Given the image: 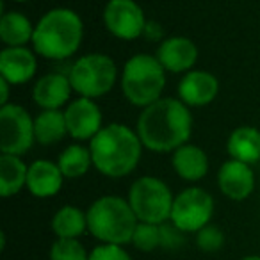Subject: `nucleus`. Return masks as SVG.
Masks as SVG:
<instances>
[{
	"instance_id": "1",
	"label": "nucleus",
	"mask_w": 260,
	"mask_h": 260,
	"mask_svg": "<svg viewBox=\"0 0 260 260\" xmlns=\"http://www.w3.org/2000/svg\"><path fill=\"white\" fill-rule=\"evenodd\" d=\"M136 130L146 150L170 153L189 143L192 114L180 98H160L143 109Z\"/></svg>"
},
{
	"instance_id": "2",
	"label": "nucleus",
	"mask_w": 260,
	"mask_h": 260,
	"mask_svg": "<svg viewBox=\"0 0 260 260\" xmlns=\"http://www.w3.org/2000/svg\"><path fill=\"white\" fill-rule=\"evenodd\" d=\"M143 148L138 130L123 123L105 125L89 141L93 168L109 178H123L132 173L141 160Z\"/></svg>"
},
{
	"instance_id": "3",
	"label": "nucleus",
	"mask_w": 260,
	"mask_h": 260,
	"mask_svg": "<svg viewBox=\"0 0 260 260\" xmlns=\"http://www.w3.org/2000/svg\"><path fill=\"white\" fill-rule=\"evenodd\" d=\"M82 40V18L68 8H55L38 20L30 43L38 55L61 61L72 57L80 48Z\"/></svg>"
},
{
	"instance_id": "4",
	"label": "nucleus",
	"mask_w": 260,
	"mask_h": 260,
	"mask_svg": "<svg viewBox=\"0 0 260 260\" xmlns=\"http://www.w3.org/2000/svg\"><path fill=\"white\" fill-rule=\"evenodd\" d=\"M87 232L102 244L125 246L132 242L139 219L128 200L107 194L94 200L87 209Z\"/></svg>"
},
{
	"instance_id": "5",
	"label": "nucleus",
	"mask_w": 260,
	"mask_h": 260,
	"mask_svg": "<svg viewBox=\"0 0 260 260\" xmlns=\"http://www.w3.org/2000/svg\"><path fill=\"white\" fill-rule=\"evenodd\" d=\"M166 70L157 55L136 54L125 62L121 72L123 96L136 107H148L162 98Z\"/></svg>"
},
{
	"instance_id": "6",
	"label": "nucleus",
	"mask_w": 260,
	"mask_h": 260,
	"mask_svg": "<svg viewBox=\"0 0 260 260\" xmlns=\"http://www.w3.org/2000/svg\"><path fill=\"white\" fill-rule=\"evenodd\" d=\"M68 77L79 96L96 100L114 87L118 66L114 59L105 54H86L73 62Z\"/></svg>"
},
{
	"instance_id": "7",
	"label": "nucleus",
	"mask_w": 260,
	"mask_h": 260,
	"mask_svg": "<svg viewBox=\"0 0 260 260\" xmlns=\"http://www.w3.org/2000/svg\"><path fill=\"white\" fill-rule=\"evenodd\" d=\"M126 200L139 221L162 224L170 221L175 196L164 180L157 177H141L130 185Z\"/></svg>"
},
{
	"instance_id": "8",
	"label": "nucleus",
	"mask_w": 260,
	"mask_h": 260,
	"mask_svg": "<svg viewBox=\"0 0 260 260\" xmlns=\"http://www.w3.org/2000/svg\"><path fill=\"white\" fill-rule=\"evenodd\" d=\"M36 141L34 118L18 104L0 107V152L9 155H25Z\"/></svg>"
},
{
	"instance_id": "9",
	"label": "nucleus",
	"mask_w": 260,
	"mask_h": 260,
	"mask_svg": "<svg viewBox=\"0 0 260 260\" xmlns=\"http://www.w3.org/2000/svg\"><path fill=\"white\" fill-rule=\"evenodd\" d=\"M214 198L202 187H187L175 196L170 221L184 234H196L210 223Z\"/></svg>"
},
{
	"instance_id": "10",
	"label": "nucleus",
	"mask_w": 260,
	"mask_h": 260,
	"mask_svg": "<svg viewBox=\"0 0 260 260\" xmlns=\"http://www.w3.org/2000/svg\"><path fill=\"white\" fill-rule=\"evenodd\" d=\"M104 23L114 38L134 41L145 36L146 16L136 0H109L104 9Z\"/></svg>"
},
{
	"instance_id": "11",
	"label": "nucleus",
	"mask_w": 260,
	"mask_h": 260,
	"mask_svg": "<svg viewBox=\"0 0 260 260\" xmlns=\"http://www.w3.org/2000/svg\"><path fill=\"white\" fill-rule=\"evenodd\" d=\"M64 118L68 136H72L77 143L91 141L104 128L100 105L86 96H79L70 102L64 109Z\"/></svg>"
},
{
	"instance_id": "12",
	"label": "nucleus",
	"mask_w": 260,
	"mask_h": 260,
	"mask_svg": "<svg viewBox=\"0 0 260 260\" xmlns=\"http://www.w3.org/2000/svg\"><path fill=\"white\" fill-rule=\"evenodd\" d=\"M217 185L228 200L242 202L255 191V173L249 164L230 159L217 171Z\"/></svg>"
},
{
	"instance_id": "13",
	"label": "nucleus",
	"mask_w": 260,
	"mask_h": 260,
	"mask_svg": "<svg viewBox=\"0 0 260 260\" xmlns=\"http://www.w3.org/2000/svg\"><path fill=\"white\" fill-rule=\"evenodd\" d=\"M219 93V80L207 70H191L178 84V98L187 107H205Z\"/></svg>"
},
{
	"instance_id": "14",
	"label": "nucleus",
	"mask_w": 260,
	"mask_h": 260,
	"mask_svg": "<svg viewBox=\"0 0 260 260\" xmlns=\"http://www.w3.org/2000/svg\"><path fill=\"white\" fill-rule=\"evenodd\" d=\"M155 55L166 72L187 73L198 61V47L185 36H171L160 41Z\"/></svg>"
},
{
	"instance_id": "15",
	"label": "nucleus",
	"mask_w": 260,
	"mask_h": 260,
	"mask_svg": "<svg viewBox=\"0 0 260 260\" xmlns=\"http://www.w3.org/2000/svg\"><path fill=\"white\" fill-rule=\"evenodd\" d=\"M38 72V59L27 47H4L0 52V77L11 86L27 84Z\"/></svg>"
},
{
	"instance_id": "16",
	"label": "nucleus",
	"mask_w": 260,
	"mask_h": 260,
	"mask_svg": "<svg viewBox=\"0 0 260 260\" xmlns=\"http://www.w3.org/2000/svg\"><path fill=\"white\" fill-rule=\"evenodd\" d=\"M72 82L64 73H47L40 77L32 87V100L41 109H61L68 105L72 96Z\"/></svg>"
},
{
	"instance_id": "17",
	"label": "nucleus",
	"mask_w": 260,
	"mask_h": 260,
	"mask_svg": "<svg viewBox=\"0 0 260 260\" xmlns=\"http://www.w3.org/2000/svg\"><path fill=\"white\" fill-rule=\"evenodd\" d=\"M64 175L57 162L48 159H38L29 166L27 189L36 198H52L62 187Z\"/></svg>"
},
{
	"instance_id": "18",
	"label": "nucleus",
	"mask_w": 260,
	"mask_h": 260,
	"mask_svg": "<svg viewBox=\"0 0 260 260\" xmlns=\"http://www.w3.org/2000/svg\"><path fill=\"white\" fill-rule=\"evenodd\" d=\"M173 170L182 180L198 182L207 177L209 173V157L200 146L185 143L180 148H177L171 157Z\"/></svg>"
},
{
	"instance_id": "19",
	"label": "nucleus",
	"mask_w": 260,
	"mask_h": 260,
	"mask_svg": "<svg viewBox=\"0 0 260 260\" xmlns=\"http://www.w3.org/2000/svg\"><path fill=\"white\" fill-rule=\"evenodd\" d=\"M228 155L246 164H255L260 160V130L255 126L242 125L228 136Z\"/></svg>"
},
{
	"instance_id": "20",
	"label": "nucleus",
	"mask_w": 260,
	"mask_h": 260,
	"mask_svg": "<svg viewBox=\"0 0 260 260\" xmlns=\"http://www.w3.org/2000/svg\"><path fill=\"white\" fill-rule=\"evenodd\" d=\"M27 173L29 166L22 157L2 153L0 155V196L11 198L27 187Z\"/></svg>"
},
{
	"instance_id": "21",
	"label": "nucleus",
	"mask_w": 260,
	"mask_h": 260,
	"mask_svg": "<svg viewBox=\"0 0 260 260\" xmlns=\"http://www.w3.org/2000/svg\"><path fill=\"white\" fill-rule=\"evenodd\" d=\"M32 22L20 11H2L0 40L6 47H25L34 36Z\"/></svg>"
},
{
	"instance_id": "22",
	"label": "nucleus",
	"mask_w": 260,
	"mask_h": 260,
	"mask_svg": "<svg viewBox=\"0 0 260 260\" xmlns=\"http://www.w3.org/2000/svg\"><path fill=\"white\" fill-rule=\"evenodd\" d=\"M34 132H36V141L40 145L50 146L62 141V138L68 134L64 111L41 109L40 114L34 118Z\"/></svg>"
},
{
	"instance_id": "23",
	"label": "nucleus",
	"mask_w": 260,
	"mask_h": 260,
	"mask_svg": "<svg viewBox=\"0 0 260 260\" xmlns=\"http://www.w3.org/2000/svg\"><path fill=\"white\" fill-rule=\"evenodd\" d=\"M50 226L57 239H79L87 230V214L75 205H64L54 214Z\"/></svg>"
},
{
	"instance_id": "24",
	"label": "nucleus",
	"mask_w": 260,
	"mask_h": 260,
	"mask_svg": "<svg viewBox=\"0 0 260 260\" xmlns=\"http://www.w3.org/2000/svg\"><path fill=\"white\" fill-rule=\"evenodd\" d=\"M57 164L61 168L64 178L84 177L91 170V166H93V157H91L89 146H84L80 143L68 145L59 153Z\"/></svg>"
},
{
	"instance_id": "25",
	"label": "nucleus",
	"mask_w": 260,
	"mask_h": 260,
	"mask_svg": "<svg viewBox=\"0 0 260 260\" xmlns=\"http://www.w3.org/2000/svg\"><path fill=\"white\" fill-rule=\"evenodd\" d=\"M132 244L136 249L145 253L160 248V224L139 221L134 235H132Z\"/></svg>"
},
{
	"instance_id": "26",
	"label": "nucleus",
	"mask_w": 260,
	"mask_h": 260,
	"mask_svg": "<svg viewBox=\"0 0 260 260\" xmlns=\"http://www.w3.org/2000/svg\"><path fill=\"white\" fill-rule=\"evenodd\" d=\"M50 260H89V253L79 239H55L50 246Z\"/></svg>"
},
{
	"instance_id": "27",
	"label": "nucleus",
	"mask_w": 260,
	"mask_h": 260,
	"mask_svg": "<svg viewBox=\"0 0 260 260\" xmlns=\"http://www.w3.org/2000/svg\"><path fill=\"white\" fill-rule=\"evenodd\" d=\"M194 235H196V246H198V249H202V251H205V253L219 251L224 244L223 230H221L219 226H216V224L209 223L200 232H196Z\"/></svg>"
},
{
	"instance_id": "28",
	"label": "nucleus",
	"mask_w": 260,
	"mask_h": 260,
	"mask_svg": "<svg viewBox=\"0 0 260 260\" xmlns=\"http://www.w3.org/2000/svg\"><path fill=\"white\" fill-rule=\"evenodd\" d=\"M89 260H132V256L119 244H100L89 253Z\"/></svg>"
},
{
	"instance_id": "29",
	"label": "nucleus",
	"mask_w": 260,
	"mask_h": 260,
	"mask_svg": "<svg viewBox=\"0 0 260 260\" xmlns=\"http://www.w3.org/2000/svg\"><path fill=\"white\" fill-rule=\"evenodd\" d=\"M184 232L178 230L177 226H175L173 223H162L160 224V248L164 249H177L182 246V242H184Z\"/></svg>"
},
{
	"instance_id": "30",
	"label": "nucleus",
	"mask_w": 260,
	"mask_h": 260,
	"mask_svg": "<svg viewBox=\"0 0 260 260\" xmlns=\"http://www.w3.org/2000/svg\"><path fill=\"white\" fill-rule=\"evenodd\" d=\"M11 84L0 77V105L9 104V91H11Z\"/></svg>"
},
{
	"instance_id": "31",
	"label": "nucleus",
	"mask_w": 260,
	"mask_h": 260,
	"mask_svg": "<svg viewBox=\"0 0 260 260\" xmlns=\"http://www.w3.org/2000/svg\"><path fill=\"white\" fill-rule=\"evenodd\" d=\"M145 36L150 38V40H153V41H157V40H160V36H162V30H160V27L155 30V23L148 22L146 23V29H145Z\"/></svg>"
},
{
	"instance_id": "32",
	"label": "nucleus",
	"mask_w": 260,
	"mask_h": 260,
	"mask_svg": "<svg viewBox=\"0 0 260 260\" xmlns=\"http://www.w3.org/2000/svg\"><path fill=\"white\" fill-rule=\"evenodd\" d=\"M241 260H260V255H248V256H242Z\"/></svg>"
},
{
	"instance_id": "33",
	"label": "nucleus",
	"mask_w": 260,
	"mask_h": 260,
	"mask_svg": "<svg viewBox=\"0 0 260 260\" xmlns=\"http://www.w3.org/2000/svg\"><path fill=\"white\" fill-rule=\"evenodd\" d=\"M13 2H20V4H23V2H30V0H13Z\"/></svg>"
}]
</instances>
